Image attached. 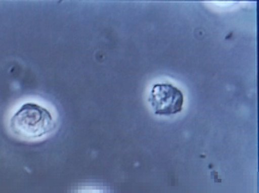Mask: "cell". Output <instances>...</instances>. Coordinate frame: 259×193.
Here are the masks:
<instances>
[{"label":"cell","instance_id":"obj_1","mask_svg":"<svg viewBox=\"0 0 259 193\" xmlns=\"http://www.w3.org/2000/svg\"><path fill=\"white\" fill-rule=\"evenodd\" d=\"M9 127L16 136L26 140H36L49 134L55 127L50 112L36 103L22 104L14 113Z\"/></svg>","mask_w":259,"mask_h":193},{"label":"cell","instance_id":"obj_2","mask_svg":"<svg viewBox=\"0 0 259 193\" xmlns=\"http://www.w3.org/2000/svg\"><path fill=\"white\" fill-rule=\"evenodd\" d=\"M148 101L155 114L170 115L181 111L184 96L182 91L172 84L158 83L153 86Z\"/></svg>","mask_w":259,"mask_h":193},{"label":"cell","instance_id":"obj_3","mask_svg":"<svg viewBox=\"0 0 259 193\" xmlns=\"http://www.w3.org/2000/svg\"><path fill=\"white\" fill-rule=\"evenodd\" d=\"M72 193H110L106 189L97 186H83L75 189Z\"/></svg>","mask_w":259,"mask_h":193}]
</instances>
